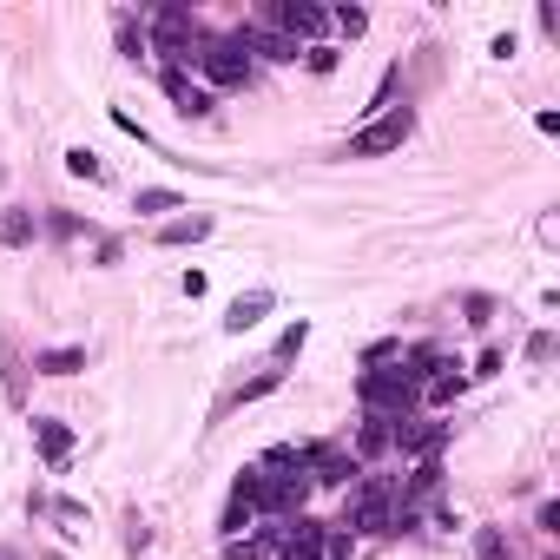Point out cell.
Returning a JSON list of instances; mask_svg holds the SVG:
<instances>
[{
  "instance_id": "obj_18",
  "label": "cell",
  "mask_w": 560,
  "mask_h": 560,
  "mask_svg": "<svg viewBox=\"0 0 560 560\" xmlns=\"http://www.w3.org/2000/svg\"><path fill=\"white\" fill-rule=\"evenodd\" d=\"M330 33L356 40V33H369V14H363V7H330Z\"/></svg>"
},
{
  "instance_id": "obj_23",
  "label": "cell",
  "mask_w": 560,
  "mask_h": 560,
  "mask_svg": "<svg viewBox=\"0 0 560 560\" xmlns=\"http://www.w3.org/2000/svg\"><path fill=\"white\" fill-rule=\"evenodd\" d=\"M336 60H343V53H336L330 40H323V47H304V66H310V73H336Z\"/></svg>"
},
{
  "instance_id": "obj_24",
  "label": "cell",
  "mask_w": 560,
  "mask_h": 560,
  "mask_svg": "<svg viewBox=\"0 0 560 560\" xmlns=\"http://www.w3.org/2000/svg\"><path fill=\"white\" fill-rule=\"evenodd\" d=\"M396 356H402V343H396V336H383V343H369V350H363V369H376V363H396Z\"/></svg>"
},
{
  "instance_id": "obj_11",
  "label": "cell",
  "mask_w": 560,
  "mask_h": 560,
  "mask_svg": "<svg viewBox=\"0 0 560 560\" xmlns=\"http://www.w3.org/2000/svg\"><path fill=\"white\" fill-rule=\"evenodd\" d=\"M271 310V290H251V297H238V304L224 310V330L231 336H244V330H257V317Z\"/></svg>"
},
{
  "instance_id": "obj_10",
  "label": "cell",
  "mask_w": 560,
  "mask_h": 560,
  "mask_svg": "<svg viewBox=\"0 0 560 560\" xmlns=\"http://www.w3.org/2000/svg\"><path fill=\"white\" fill-rule=\"evenodd\" d=\"M33 435H40V455H47V468H60L66 455H73V429H66V422L40 416V422H33Z\"/></svg>"
},
{
  "instance_id": "obj_31",
  "label": "cell",
  "mask_w": 560,
  "mask_h": 560,
  "mask_svg": "<svg viewBox=\"0 0 560 560\" xmlns=\"http://www.w3.org/2000/svg\"><path fill=\"white\" fill-rule=\"evenodd\" d=\"M0 560H20V554H14V547H0Z\"/></svg>"
},
{
  "instance_id": "obj_9",
  "label": "cell",
  "mask_w": 560,
  "mask_h": 560,
  "mask_svg": "<svg viewBox=\"0 0 560 560\" xmlns=\"http://www.w3.org/2000/svg\"><path fill=\"white\" fill-rule=\"evenodd\" d=\"M462 389H468L462 363H448V356H435V363L422 369V402H435V409H442V402H455Z\"/></svg>"
},
{
  "instance_id": "obj_30",
  "label": "cell",
  "mask_w": 560,
  "mask_h": 560,
  "mask_svg": "<svg viewBox=\"0 0 560 560\" xmlns=\"http://www.w3.org/2000/svg\"><path fill=\"white\" fill-rule=\"evenodd\" d=\"M277 560H317V554H297V547H277Z\"/></svg>"
},
{
  "instance_id": "obj_16",
  "label": "cell",
  "mask_w": 560,
  "mask_h": 560,
  "mask_svg": "<svg viewBox=\"0 0 560 560\" xmlns=\"http://www.w3.org/2000/svg\"><path fill=\"white\" fill-rule=\"evenodd\" d=\"M475 560H514L508 534H501V528H475Z\"/></svg>"
},
{
  "instance_id": "obj_3",
  "label": "cell",
  "mask_w": 560,
  "mask_h": 560,
  "mask_svg": "<svg viewBox=\"0 0 560 560\" xmlns=\"http://www.w3.org/2000/svg\"><path fill=\"white\" fill-rule=\"evenodd\" d=\"M389 528H396V481L363 475L343 501V534H389Z\"/></svg>"
},
{
  "instance_id": "obj_28",
  "label": "cell",
  "mask_w": 560,
  "mask_h": 560,
  "mask_svg": "<svg viewBox=\"0 0 560 560\" xmlns=\"http://www.w3.org/2000/svg\"><path fill=\"white\" fill-rule=\"evenodd\" d=\"M47 231H53V238H80V218H66V211H53V218H47Z\"/></svg>"
},
{
  "instance_id": "obj_14",
  "label": "cell",
  "mask_w": 560,
  "mask_h": 560,
  "mask_svg": "<svg viewBox=\"0 0 560 560\" xmlns=\"http://www.w3.org/2000/svg\"><path fill=\"white\" fill-rule=\"evenodd\" d=\"M0 244H14V251H20V244H33V211H0Z\"/></svg>"
},
{
  "instance_id": "obj_29",
  "label": "cell",
  "mask_w": 560,
  "mask_h": 560,
  "mask_svg": "<svg viewBox=\"0 0 560 560\" xmlns=\"http://www.w3.org/2000/svg\"><path fill=\"white\" fill-rule=\"evenodd\" d=\"M495 369H501V350H481V356H475V369H468V376H495Z\"/></svg>"
},
{
  "instance_id": "obj_7",
  "label": "cell",
  "mask_w": 560,
  "mask_h": 560,
  "mask_svg": "<svg viewBox=\"0 0 560 560\" xmlns=\"http://www.w3.org/2000/svg\"><path fill=\"white\" fill-rule=\"evenodd\" d=\"M310 488H356V481H363V462H356L350 448H317L310 442Z\"/></svg>"
},
{
  "instance_id": "obj_17",
  "label": "cell",
  "mask_w": 560,
  "mask_h": 560,
  "mask_svg": "<svg viewBox=\"0 0 560 560\" xmlns=\"http://www.w3.org/2000/svg\"><path fill=\"white\" fill-rule=\"evenodd\" d=\"M66 172H73V178H86V185H99V178H106V165H99V152L73 145V152H66Z\"/></svg>"
},
{
  "instance_id": "obj_8",
  "label": "cell",
  "mask_w": 560,
  "mask_h": 560,
  "mask_svg": "<svg viewBox=\"0 0 560 560\" xmlns=\"http://www.w3.org/2000/svg\"><path fill=\"white\" fill-rule=\"evenodd\" d=\"M165 93H172V106L185 112V119H211V86L205 80H192V73H178V66H165Z\"/></svg>"
},
{
  "instance_id": "obj_12",
  "label": "cell",
  "mask_w": 560,
  "mask_h": 560,
  "mask_svg": "<svg viewBox=\"0 0 560 560\" xmlns=\"http://www.w3.org/2000/svg\"><path fill=\"white\" fill-rule=\"evenodd\" d=\"M356 462H376V455H389V416H363V429H356Z\"/></svg>"
},
{
  "instance_id": "obj_4",
  "label": "cell",
  "mask_w": 560,
  "mask_h": 560,
  "mask_svg": "<svg viewBox=\"0 0 560 560\" xmlns=\"http://www.w3.org/2000/svg\"><path fill=\"white\" fill-rule=\"evenodd\" d=\"M416 132V112L409 106H389L376 112L363 132H350V145H343V159H383V152H402V139Z\"/></svg>"
},
{
  "instance_id": "obj_25",
  "label": "cell",
  "mask_w": 560,
  "mask_h": 560,
  "mask_svg": "<svg viewBox=\"0 0 560 560\" xmlns=\"http://www.w3.org/2000/svg\"><path fill=\"white\" fill-rule=\"evenodd\" d=\"M554 350H560L554 330H534V336H528V363H554Z\"/></svg>"
},
{
  "instance_id": "obj_27",
  "label": "cell",
  "mask_w": 560,
  "mask_h": 560,
  "mask_svg": "<svg viewBox=\"0 0 560 560\" xmlns=\"http://www.w3.org/2000/svg\"><path fill=\"white\" fill-rule=\"evenodd\" d=\"M257 554H264V547H257L251 534H244V541H224V560H257Z\"/></svg>"
},
{
  "instance_id": "obj_1",
  "label": "cell",
  "mask_w": 560,
  "mask_h": 560,
  "mask_svg": "<svg viewBox=\"0 0 560 560\" xmlns=\"http://www.w3.org/2000/svg\"><path fill=\"white\" fill-rule=\"evenodd\" d=\"M356 396H363V416H389V422H402V416H416V402H422V376L396 356V363L363 369V376H356Z\"/></svg>"
},
{
  "instance_id": "obj_2",
  "label": "cell",
  "mask_w": 560,
  "mask_h": 560,
  "mask_svg": "<svg viewBox=\"0 0 560 560\" xmlns=\"http://www.w3.org/2000/svg\"><path fill=\"white\" fill-rule=\"evenodd\" d=\"M211 33L198 27V14H185V7H159L152 14V27H145V53H165V66H198V47H205Z\"/></svg>"
},
{
  "instance_id": "obj_13",
  "label": "cell",
  "mask_w": 560,
  "mask_h": 560,
  "mask_svg": "<svg viewBox=\"0 0 560 560\" xmlns=\"http://www.w3.org/2000/svg\"><path fill=\"white\" fill-rule=\"evenodd\" d=\"M198 238H211V218H205V211H192V218H172V224L159 231V244H172V251H178V244H198Z\"/></svg>"
},
{
  "instance_id": "obj_21",
  "label": "cell",
  "mask_w": 560,
  "mask_h": 560,
  "mask_svg": "<svg viewBox=\"0 0 560 560\" xmlns=\"http://www.w3.org/2000/svg\"><path fill=\"white\" fill-rule=\"evenodd\" d=\"M139 211H178V192H172V185H145V192H139Z\"/></svg>"
},
{
  "instance_id": "obj_22",
  "label": "cell",
  "mask_w": 560,
  "mask_h": 560,
  "mask_svg": "<svg viewBox=\"0 0 560 560\" xmlns=\"http://www.w3.org/2000/svg\"><path fill=\"white\" fill-rule=\"evenodd\" d=\"M304 343H310V323H290V330L277 336V363H290V356L304 350Z\"/></svg>"
},
{
  "instance_id": "obj_19",
  "label": "cell",
  "mask_w": 560,
  "mask_h": 560,
  "mask_svg": "<svg viewBox=\"0 0 560 560\" xmlns=\"http://www.w3.org/2000/svg\"><path fill=\"white\" fill-rule=\"evenodd\" d=\"M119 47H126V60H145V27L132 14H119Z\"/></svg>"
},
{
  "instance_id": "obj_26",
  "label": "cell",
  "mask_w": 560,
  "mask_h": 560,
  "mask_svg": "<svg viewBox=\"0 0 560 560\" xmlns=\"http://www.w3.org/2000/svg\"><path fill=\"white\" fill-rule=\"evenodd\" d=\"M462 310H468V323H488V317H495V297H481V290H475Z\"/></svg>"
},
{
  "instance_id": "obj_20",
  "label": "cell",
  "mask_w": 560,
  "mask_h": 560,
  "mask_svg": "<svg viewBox=\"0 0 560 560\" xmlns=\"http://www.w3.org/2000/svg\"><path fill=\"white\" fill-rule=\"evenodd\" d=\"M277 383H284V369H264V376H251V383H244V389H238V396H231V402H257V396H271Z\"/></svg>"
},
{
  "instance_id": "obj_6",
  "label": "cell",
  "mask_w": 560,
  "mask_h": 560,
  "mask_svg": "<svg viewBox=\"0 0 560 560\" xmlns=\"http://www.w3.org/2000/svg\"><path fill=\"white\" fill-rule=\"evenodd\" d=\"M389 448H396V455H416V462H435V455L448 448V422L402 416V422H389Z\"/></svg>"
},
{
  "instance_id": "obj_5",
  "label": "cell",
  "mask_w": 560,
  "mask_h": 560,
  "mask_svg": "<svg viewBox=\"0 0 560 560\" xmlns=\"http://www.w3.org/2000/svg\"><path fill=\"white\" fill-rule=\"evenodd\" d=\"M198 73H205L218 93H238V86H251V53L238 47V33H231V40H205V47H198Z\"/></svg>"
},
{
  "instance_id": "obj_15",
  "label": "cell",
  "mask_w": 560,
  "mask_h": 560,
  "mask_svg": "<svg viewBox=\"0 0 560 560\" xmlns=\"http://www.w3.org/2000/svg\"><path fill=\"white\" fill-rule=\"evenodd\" d=\"M73 369H86V350H40V376H73Z\"/></svg>"
}]
</instances>
